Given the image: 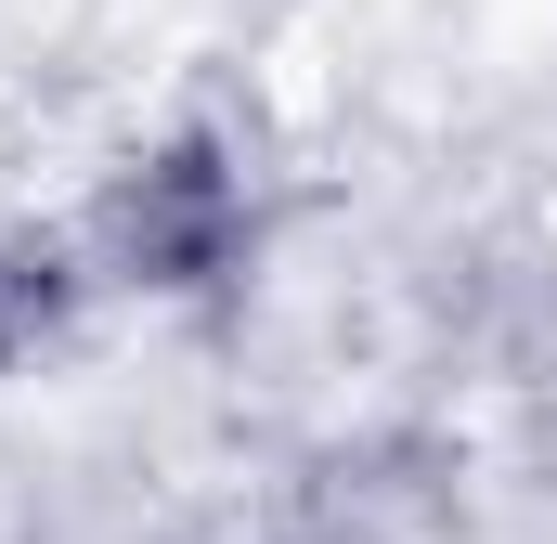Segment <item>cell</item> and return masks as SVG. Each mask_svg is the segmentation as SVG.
I'll list each match as a JSON object with an SVG mask.
<instances>
[{"instance_id":"obj_1","label":"cell","mask_w":557,"mask_h":544,"mask_svg":"<svg viewBox=\"0 0 557 544\" xmlns=\"http://www.w3.org/2000/svg\"><path fill=\"white\" fill-rule=\"evenodd\" d=\"M65 234L104 298L208 311V298H247V272L273 260V169L247 156L234 118H182L156 143H117L65 208Z\"/></svg>"},{"instance_id":"obj_2","label":"cell","mask_w":557,"mask_h":544,"mask_svg":"<svg viewBox=\"0 0 557 544\" xmlns=\"http://www.w3.org/2000/svg\"><path fill=\"white\" fill-rule=\"evenodd\" d=\"M91 298H104V285H91V260H78L65 221H13V208H0V376H39V363L78 337Z\"/></svg>"}]
</instances>
